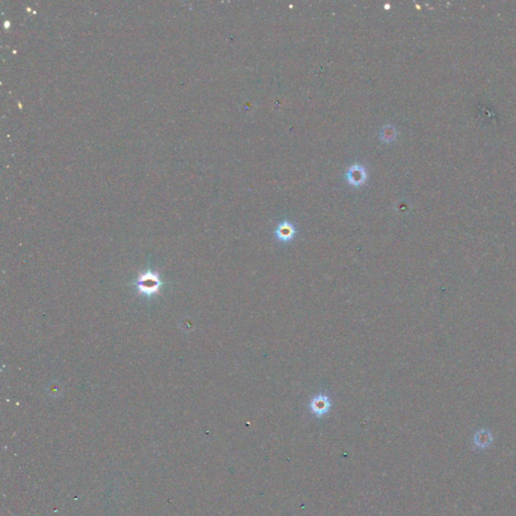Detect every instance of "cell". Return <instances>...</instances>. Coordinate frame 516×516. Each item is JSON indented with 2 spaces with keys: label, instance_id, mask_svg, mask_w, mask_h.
Segmentation results:
<instances>
[{
  "label": "cell",
  "instance_id": "cell-1",
  "mask_svg": "<svg viewBox=\"0 0 516 516\" xmlns=\"http://www.w3.org/2000/svg\"><path fill=\"white\" fill-rule=\"evenodd\" d=\"M132 284L135 285L142 295L152 296L159 291L160 286H162L164 282L157 274L148 269L145 273L141 274L139 279Z\"/></svg>",
  "mask_w": 516,
  "mask_h": 516
},
{
  "label": "cell",
  "instance_id": "cell-2",
  "mask_svg": "<svg viewBox=\"0 0 516 516\" xmlns=\"http://www.w3.org/2000/svg\"><path fill=\"white\" fill-rule=\"evenodd\" d=\"M295 233L296 231L294 226L288 221H283L282 223H280L275 230L276 238L283 243L291 241L294 238Z\"/></svg>",
  "mask_w": 516,
  "mask_h": 516
},
{
  "label": "cell",
  "instance_id": "cell-3",
  "mask_svg": "<svg viewBox=\"0 0 516 516\" xmlns=\"http://www.w3.org/2000/svg\"><path fill=\"white\" fill-rule=\"evenodd\" d=\"M346 179L349 184L359 187L366 181V172L361 166L355 165L350 168L346 174Z\"/></svg>",
  "mask_w": 516,
  "mask_h": 516
},
{
  "label": "cell",
  "instance_id": "cell-4",
  "mask_svg": "<svg viewBox=\"0 0 516 516\" xmlns=\"http://www.w3.org/2000/svg\"><path fill=\"white\" fill-rule=\"evenodd\" d=\"M330 400L326 395H317L311 402V409L317 416H323L328 413L330 409Z\"/></svg>",
  "mask_w": 516,
  "mask_h": 516
}]
</instances>
